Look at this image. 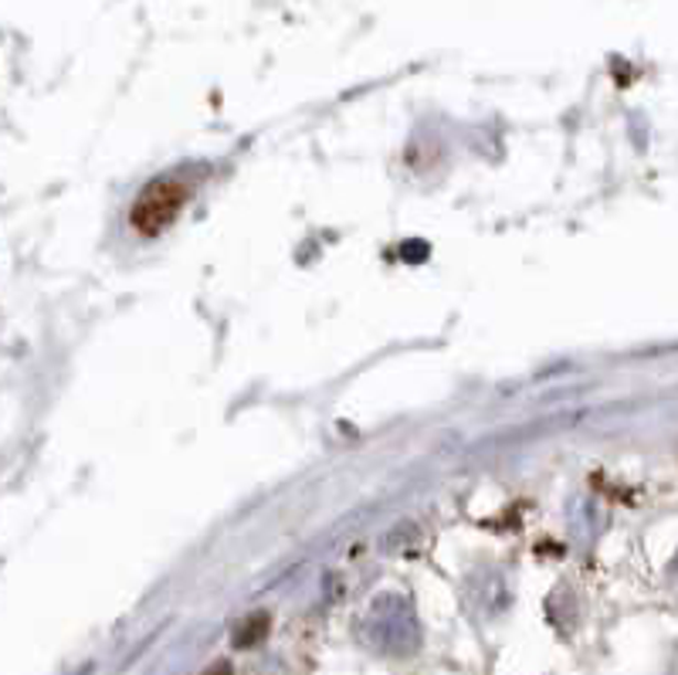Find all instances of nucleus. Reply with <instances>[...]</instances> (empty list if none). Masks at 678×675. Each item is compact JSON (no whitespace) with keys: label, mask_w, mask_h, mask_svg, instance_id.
Returning a JSON list of instances; mask_svg holds the SVG:
<instances>
[{"label":"nucleus","mask_w":678,"mask_h":675,"mask_svg":"<svg viewBox=\"0 0 678 675\" xmlns=\"http://www.w3.org/2000/svg\"><path fill=\"white\" fill-rule=\"evenodd\" d=\"M191 197V188L184 184V180H153V184L140 194V201L132 204V228L140 232V235H160L163 228H170V224L176 221V214L184 211Z\"/></svg>","instance_id":"1"}]
</instances>
